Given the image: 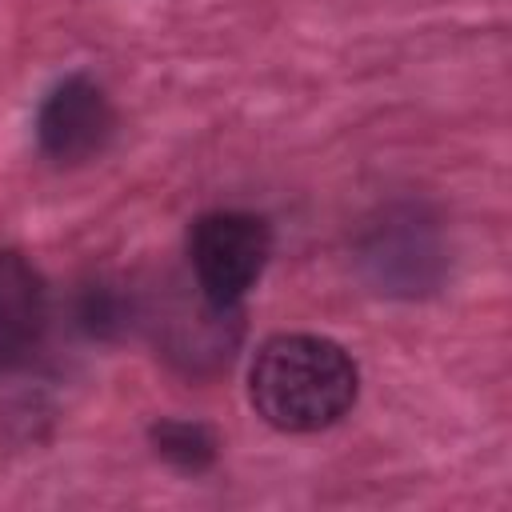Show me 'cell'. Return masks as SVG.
<instances>
[{
  "label": "cell",
  "mask_w": 512,
  "mask_h": 512,
  "mask_svg": "<svg viewBox=\"0 0 512 512\" xmlns=\"http://www.w3.org/2000/svg\"><path fill=\"white\" fill-rule=\"evenodd\" d=\"M356 360L328 336L284 332L260 344L248 368V400L280 432L332 428L356 404Z\"/></svg>",
  "instance_id": "obj_1"
},
{
  "label": "cell",
  "mask_w": 512,
  "mask_h": 512,
  "mask_svg": "<svg viewBox=\"0 0 512 512\" xmlns=\"http://www.w3.org/2000/svg\"><path fill=\"white\" fill-rule=\"evenodd\" d=\"M272 232L252 212H204L188 232V260L200 296L212 308H236L260 280Z\"/></svg>",
  "instance_id": "obj_2"
},
{
  "label": "cell",
  "mask_w": 512,
  "mask_h": 512,
  "mask_svg": "<svg viewBox=\"0 0 512 512\" xmlns=\"http://www.w3.org/2000/svg\"><path fill=\"white\" fill-rule=\"evenodd\" d=\"M360 264L380 292L420 296L432 292L444 272V248L436 224L420 208H388L360 244Z\"/></svg>",
  "instance_id": "obj_3"
},
{
  "label": "cell",
  "mask_w": 512,
  "mask_h": 512,
  "mask_svg": "<svg viewBox=\"0 0 512 512\" xmlns=\"http://www.w3.org/2000/svg\"><path fill=\"white\" fill-rule=\"evenodd\" d=\"M116 116L104 88L88 76H64L52 84L36 108V140L40 152L56 164H84L112 140Z\"/></svg>",
  "instance_id": "obj_4"
},
{
  "label": "cell",
  "mask_w": 512,
  "mask_h": 512,
  "mask_svg": "<svg viewBox=\"0 0 512 512\" xmlns=\"http://www.w3.org/2000/svg\"><path fill=\"white\" fill-rule=\"evenodd\" d=\"M48 328V288L20 252H0V372L28 364Z\"/></svg>",
  "instance_id": "obj_5"
},
{
  "label": "cell",
  "mask_w": 512,
  "mask_h": 512,
  "mask_svg": "<svg viewBox=\"0 0 512 512\" xmlns=\"http://www.w3.org/2000/svg\"><path fill=\"white\" fill-rule=\"evenodd\" d=\"M148 436H152V448H156L160 460H168L176 472H192V476L204 472V468H212L216 464V452H220L212 428L200 424V420L168 416V420H156Z\"/></svg>",
  "instance_id": "obj_6"
}]
</instances>
